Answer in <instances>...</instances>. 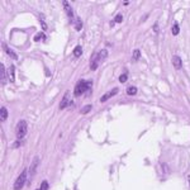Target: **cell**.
<instances>
[{"label": "cell", "instance_id": "obj_1", "mask_svg": "<svg viewBox=\"0 0 190 190\" xmlns=\"http://www.w3.org/2000/svg\"><path fill=\"white\" fill-rule=\"evenodd\" d=\"M90 88H91V81H84V80H80V81L76 84L75 91H73V94H75V96H80V95H82L85 91H88Z\"/></svg>", "mask_w": 190, "mask_h": 190}, {"label": "cell", "instance_id": "obj_2", "mask_svg": "<svg viewBox=\"0 0 190 190\" xmlns=\"http://www.w3.org/2000/svg\"><path fill=\"white\" fill-rule=\"evenodd\" d=\"M27 131H28V125H27V122L25 120H20L17 125V137L18 140H22L23 137L27 134Z\"/></svg>", "mask_w": 190, "mask_h": 190}, {"label": "cell", "instance_id": "obj_3", "mask_svg": "<svg viewBox=\"0 0 190 190\" xmlns=\"http://www.w3.org/2000/svg\"><path fill=\"white\" fill-rule=\"evenodd\" d=\"M25 180H27V170H23V172L18 176V179L14 183V190L22 189L24 186V184H25Z\"/></svg>", "mask_w": 190, "mask_h": 190}, {"label": "cell", "instance_id": "obj_4", "mask_svg": "<svg viewBox=\"0 0 190 190\" xmlns=\"http://www.w3.org/2000/svg\"><path fill=\"white\" fill-rule=\"evenodd\" d=\"M63 7H65V10H66V14L68 15V19H70V23H73L75 22V17H73V12H72V8H71V5L68 4L67 1H63Z\"/></svg>", "mask_w": 190, "mask_h": 190}, {"label": "cell", "instance_id": "obj_5", "mask_svg": "<svg viewBox=\"0 0 190 190\" xmlns=\"http://www.w3.org/2000/svg\"><path fill=\"white\" fill-rule=\"evenodd\" d=\"M99 62H100V59H99V53H93L91 56V59H90V68L94 71V70H96L98 66H99Z\"/></svg>", "mask_w": 190, "mask_h": 190}, {"label": "cell", "instance_id": "obj_6", "mask_svg": "<svg viewBox=\"0 0 190 190\" xmlns=\"http://www.w3.org/2000/svg\"><path fill=\"white\" fill-rule=\"evenodd\" d=\"M118 91H119V89H118V88H114L112 91H108L107 94H104L103 96H102V99H100V102H102V103H105L108 99H110L112 96H114L115 94H118Z\"/></svg>", "mask_w": 190, "mask_h": 190}, {"label": "cell", "instance_id": "obj_7", "mask_svg": "<svg viewBox=\"0 0 190 190\" xmlns=\"http://www.w3.org/2000/svg\"><path fill=\"white\" fill-rule=\"evenodd\" d=\"M8 79L10 82H14L15 81V66L12 65L8 68Z\"/></svg>", "mask_w": 190, "mask_h": 190}, {"label": "cell", "instance_id": "obj_8", "mask_svg": "<svg viewBox=\"0 0 190 190\" xmlns=\"http://www.w3.org/2000/svg\"><path fill=\"white\" fill-rule=\"evenodd\" d=\"M172 65H174V67L176 68V70H180V68L183 67V61H181V59L179 56H174L172 57Z\"/></svg>", "mask_w": 190, "mask_h": 190}, {"label": "cell", "instance_id": "obj_9", "mask_svg": "<svg viewBox=\"0 0 190 190\" xmlns=\"http://www.w3.org/2000/svg\"><path fill=\"white\" fill-rule=\"evenodd\" d=\"M68 104H70V94L66 93L65 96H63V99H62L61 104H60V109H65L66 107H68Z\"/></svg>", "mask_w": 190, "mask_h": 190}, {"label": "cell", "instance_id": "obj_10", "mask_svg": "<svg viewBox=\"0 0 190 190\" xmlns=\"http://www.w3.org/2000/svg\"><path fill=\"white\" fill-rule=\"evenodd\" d=\"M4 48H5V52H7V53H8L10 57H12L13 60H18V55L15 53V52H14L12 48H10V47H8V46H4Z\"/></svg>", "mask_w": 190, "mask_h": 190}, {"label": "cell", "instance_id": "obj_11", "mask_svg": "<svg viewBox=\"0 0 190 190\" xmlns=\"http://www.w3.org/2000/svg\"><path fill=\"white\" fill-rule=\"evenodd\" d=\"M5 79H7V76H5V67L1 63L0 65V82H1V85L5 84Z\"/></svg>", "mask_w": 190, "mask_h": 190}, {"label": "cell", "instance_id": "obj_12", "mask_svg": "<svg viewBox=\"0 0 190 190\" xmlns=\"http://www.w3.org/2000/svg\"><path fill=\"white\" fill-rule=\"evenodd\" d=\"M7 118H8V110H7V108L1 107V109H0V120L4 122Z\"/></svg>", "mask_w": 190, "mask_h": 190}, {"label": "cell", "instance_id": "obj_13", "mask_svg": "<svg viewBox=\"0 0 190 190\" xmlns=\"http://www.w3.org/2000/svg\"><path fill=\"white\" fill-rule=\"evenodd\" d=\"M82 55V48L80 46H77V47H75V50H73V56L75 57H80Z\"/></svg>", "mask_w": 190, "mask_h": 190}, {"label": "cell", "instance_id": "obj_14", "mask_svg": "<svg viewBox=\"0 0 190 190\" xmlns=\"http://www.w3.org/2000/svg\"><path fill=\"white\" fill-rule=\"evenodd\" d=\"M107 56H108V51L107 50H102L99 52V59L100 61H104L105 59H107Z\"/></svg>", "mask_w": 190, "mask_h": 190}, {"label": "cell", "instance_id": "obj_15", "mask_svg": "<svg viewBox=\"0 0 190 190\" xmlns=\"http://www.w3.org/2000/svg\"><path fill=\"white\" fill-rule=\"evenodd\" d=\"M73 24H75V29L76 30H80L81 28H82V22L79 18H76L75 19V22H73Z\"/></svg>", "mask_w": 190, "mask_h": 190}, {"label": "cell", "instance_id": "obj_16", "mask_svg": "<svg viewBox=\"0 0 190 190\" xmlns=\"http://www.w3.org/2000/svg\"><path fill=\"white\" fill-rule=\"evenodd\" d=\"M43 38H46L45 33H37V34L34 36V41H36V42H41V41H43Z\"/></svg>", "mask_w": 190, "mask_h": 190}, {"label": "cell", "instance_id": "obj_17", "mask_svg": "<svg viewBox=\"0 0 190 190\" xmlns=\"http://www.w3.org/2000/svg\"><path fill=\"white\" fill-rule=\"evenodd\" d=\"M127 94H128V95H136L137 94V88H134V86L128 88V89H127Z\"/></svg>", "mask_w": 190, "mask_h": 190}, {"label": "cell", "instance_id": "obj_18", "mask_svg": "<svg viewBox=\"0 0 190 190\" xmlns=\"http://www.w3.org/2000/svg\"><path fill=\"white\" fill-rule=\"evenodd\" d=\"M91 105H85V107H84L82 109H81V114H86L88 112H90V110H91Z\"/></svg>", "mask_w": 190, "mask_h": 190}, {"label": "cell", "instance_id": "obj_19", "mask_svg": "<svg viewBox=\"0 0 190 190\" xmlns=\"http://www.w3.org/2000/svg\"><path fill=\"white\" fill-rule=\"evenodd\" d=\"M141 57V52H140V50H136L134 52H133V60L134 61H137Z\"/></svg>", "mask_w": 190, "mask_h": 190}, {"label": "cell", "instance_id": "obj_20", "mask_svg": "<svg viewBox=\"0 0 190 190\" xmlns=\"http://www.w3.org/2000/svg\"><path fill=\"white\" fill-rule=\"evenodd\" d=\"M172 34H174V36H177V34H179V25H177V23L174 24V27H172Z\"/></svg>", "mask_w": 190, "mask_h": 190}, {"label": "cell", "instance_id": "obj_21", "mask_svg": "<svg viewBox=\"0 0 190 190\" xmlns=\"http://www.w3.org/2000/svg\"><path fill=\"white\" fill-rule=\"evenodd\" d=\"M122 20H123V17L120 14H117L115 15V18H114V23H122Z\"/></svg>", "mask_w": 190, "mask_h": 190}, {"label": "cell", "instance_id": "obj_22", "mask_svg": "<svg viewBox=\"0 0 190 190\" xmlns=\"http://www.w3.org/2000/svg\"><path fill=\"white\" fill-rule=\"evenodd\" d=\"M41 25H42V28H43V30L48 29V25H47V24L45 23V20H43V15H41Z\"/></svg>", "mask_w": 190, "mask_h": 190}, {"label": "cell", "instance_id": "obj_23", "mask_svg": "<svg viewBox=\"0 0 190 190\" xmlns=\"http://www.w3.org/2000/svg\"><path fill=\"white\" fill-rule=\"evenodd\" d=\"M41 190H48V183L47 181H43L41 184V188H39Z\"/></svg>", "mask_w": 190, "mask_h": 190}, {"label": "cell", "instance_id": "obj_24", "mask_svg": "<svg viewBox=\"0 0 190 190\" xmlns=\"http://www.w3.org/2000/svg\"><path fill=\"white\" fill-rule=\"evenodd\" d=\"M127 79H128V75H127V73H123V75L119 76V81H120V82H125Z\"/></svg>", "mask_w": 190, "mask_h": 190}, {"label": "cell", "instance_id": "obj_25", "mask_svg": "<svg viewBox=\"0 0 190 190\" xmlns=\"http://www.w3.org/2000/svg\"><path fill=\"white\" fill-rule=\"evenodd\" d=\"M188 183H189V185H190V176H188Z\"/></svg>", "mask_w": 190, "mask_h": 190}, {"label": "cell", "instance_id": "obj_26", "mask_svg": "<svg viewBox=\"0 0 190 190\" xmlns=\"http://www.w3.org/2000/svg\"><path fill=\"white\" fill-rule=\"evenodd\" d=\"M37 190H41V189H37Z\"/></svg>", "mask_w": 190, "mask_h": 190}]
</instances>
